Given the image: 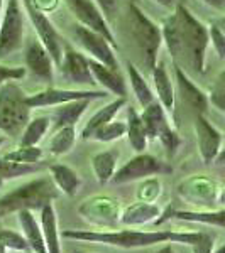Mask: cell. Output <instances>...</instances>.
Wrapping results in <instances>:
<instances>
[{
    "mask_svg": "<svg viewBox=\"0 0 225 253\" xmlns=\"http://www.w3.org/2000/svg\"><path fill=\"white\" fill-rule=\"evenodd\" d=\"M75 36H76V39H78V42L81 44V47L92 56V59H95L98 63L105 64V66H109L112 69L118 68L112 44H110L104 36H100L98 32L90 31L83 26L75 27Z\"/></svg>",
    "mask_w": 225,
    "mask_h": 253,
    "instance_id": "7c38bea8",
    "label": "cell"
},
{
    "mask_svg": "<svg viewBox=\"0 0 225 253\" xmlns=\"http://www.w3.org/2000/svg\"><path fill=\"white\" fill-rule=\"evenodd\" d=\"M0 186H2V179H0Z\"/></svg>",
    "mask_w": 225,
    "mask_h": 253,
    "instance_id": "816d5d0a",
    "label": "cell"
},
{
    "mask_svg": "<svg viewBox=\"0 0 225 253\" xmlns=\"http://www.w3.org/2000/svg\"><path fill=\"white\" fill-rule=\"evenodd\" d=\"M171 172V167L165 162L158 161L156 157L147 156V154H139L134 159H130L127 164H124L117 172H113L112 179L115 184H124V182L136 181V179L147 177L153 174H165Z\"/></svg>",
    "mask_w": 225,
    "mask_h": 253,
    "instance_id": "30bf717a",
    "label": "cell"
},
{
    "mask_svg": "<svg viewBox=\"0 0 225 253\" xmlns=\"http://www.w3.org/2000/svg\"><path fill=\"white\" fill-rule=\"evenodd\" d=\"M219 186L215 181L203 175H193V177L183 181L178 187V193L190 205L212 208L219 201Z\"/></svg>",
    "mask_w": 225,
    "mask_h": 253,
    "instance_id": "8fae6325",
    "label": "cell"
},
{
    "mask_svg": "<svg viewBox=\"0 0 225 253\" xmlns=\"http://www.w3.org/2000/svg\"><path fill=\"white\" fill-rule=\"evenodd\" d=\"M75 138H76L75 126L73 125L59 126L48 144L49 152H51L53 156H63V154H66L71 150L73 144H75Z\"/></svg>",
    "mask_w": 225,
    "mask_h": 253,
    "instance_id": "f546056e",
    "label": "cell"
},
{
    "mask_svg": "<svg viewBox=\"0 0 225 253\" xmlns=\"http://www.w3.org/2000/svg\"><path fill=\"white\" fill-rule=\"evenodd\" d=\"M2 144H3V138H2V137H0V145H2Z\"/></svg>",
    "mask_w": 225,
    "mask_h": 253,
    "instance_id": "c3c4849f",
    "label": "cell"
},
{
    "mask_svg": "<svg viewBox=\"0 0 225 253\" xmlns=\"http://www.w3.org/2000/svg\"><path fill=\"white\" fill-rule=\"evenodd\" d=\"M80 214L85 216L88 221L100 224V226H110L118 221L120 210L118 203L109 196H95L90 198L80 206Z\"/></svg>",
    "mask_w": 225,
    "mask_h": 253,
    "instance_id": "4fadbf2b",
    "label": "cell"
},
{
    "mask_svg": "<svg viewBox=\"0 0 225 253\" xmlns=\"http://www.w3.org/2000/svg\"><path fill=\"white\" fill-rule=\"evenodd\" d=\"M3 2H5V0H0V17H2V9H3Z\"/></svg>",
    "mask_w": 225,
    "mask_h": 253,
    "instance_id": "bcb514c9",
    "label": "cell"
},
{
    "mask_svg": "<svg viewBox=\"0 0 225 253\" xmlns=\"http://www.w3.org/2000/svg\"><path fill=\"white\" fill-rule=\"evenodd\" d=\"M125 135V124L122 122H109V124L102 125L100 128L93 133L92 138H95L98 142H112Z\"/></svg>",
    "mask_w": 225,
    "mask_h": 253,
    "instance_id": "e575fe53",
    "label": "cell"
},
{
    "mask_svg": "<svg viewBox=\"0 0 225 253\" xmlns=\"http://www.w3.org/2000/svg\"><path fill=\"white\" fill-rule=\"evenodd\" d=\"M0 243L5 248H10V250L15 252H26L29 248L22 236L10 230H0Z\"/></svg>",
    "mask_w": 225,
    "mask_h": 253,
    "instance_id": "8d00e7d4",
    "label": "cell"
},
{
    "mask_svg": "<svg viewBox=\"0 0 225 253\" xmlns=\"http://www.w3.org/2000/svg\"><path fill=\"white\" fill-rule=\"evenodd\" d=\"M22 3H24V9H26L27 17H29L32 26H34V31L38 32L41 44L46 47L53 63L59 66L61 59H63V51H64L61 36L58 34V31L55 29L51 20L44 15V12H41L38 7L34 5L32 0H22Z\"/></svg>",
    "mask_w": 225,
    "mask_h": 253,
    "instance_id": "52a82bcc",
    "label": "cell"
},
{
    "mask_svg": "<svg viewBox=\"0 0 225 253\" xmlns=\"http://www.w3.org/2000/svg\"><path fill=\"white\" fill-rule=\"evenodd\" d=\"M38 167H32V164H17L5 159H0V179H15L19 175H26L31 172H36Z\"/></svg>",
    "mask_w": 225,
    "mask_h": 253,
    "instance_id": "836d02e7",
    "label": "cell"
},
{
    "mask_svg": "<svg viewBox=\"0 0 225 253\" xmlns=\"http://www.w3.org/2000/svg\"><path fill=\"white\" fill-rule=\"evenodd\" d=\"M208 39H210L212 44H214L219 58H224V56H225V36L222 32V27H220V26H212V29L208 31Z\"/></svg>",
    "mask_w": 225,
    "mask_h": 253,
    "instance_id": "f35d334b",
    "label": "cell"
},
{
    "mask_svg": "<svg viewBox=\"0 0 225 253\" xmlns=\"http://www.w3.org/2000/svg\"><path fill=\"white\" fill-rule=\"evenodd\" d=\"M31 108L26 103V93L14 83L0 86V130L17 137L29 122Z\"/></svg>",
    "mask_w": 225,
    "mask_h": 253,
    "instance_id": "277c9868",
    "label": "cell"
},
{
    "mask_svg": "<svg viewBox=\"0 0 225 253\" xmlns=\"http://www.w3.org/2000/svg\"><path fill=\"white\" fill-rule=\"evenodd\" d=\"M195 132H196V140H198L200 156H202L205 164H212L220 152L222 133H220L202 113H200L195 120Z\"/></svg>",
    "mask_w": 225,
    "mask_h": 253,
    "instance_id": "5bb4252c",
    "label": "cell"
},
{
    "mask_svg": "<svg viewBox=\"0 0 225 253\" xmlns=\"http://www.w3.org/2000/svg\"><path fill=\"white\" fill-rule=\"evenodd\" d=\"M41 231H43L46 252L48 253H61L58 226H56V213H55V208H53L51 203L41 208Z\"/></svg>",
    "mask_w": 225,
    "mask_h": 253,
    "instance_id": "7402d4cb",
    "label": "cell"
},
{
    "mask_svg": "<svg viewBox=\"0 0 225 253\" xmlns=\"http://www.w3.org/2000/svg\"><path fill=\"white\" fill-rule=\"evenodd\" d=\"M207 3H210L212 7H215V9L219 10H224V5H225V0H205Z\"/></svg>",
    "mask_w": 225,
    "mask_h": 253,
    "instance_id": "7bdbcfd3",
    "label": "cell"
},
{
    "mask_svg": "<svg viewBox=\"0 0 225 253\" xmlns=\"http://www.w3.org/2000/svg\"><path fill=\"white\" fill-rule=\"evenodd\" d=\"M105 91H88V89H56L48 88L44 91L34 93V95H26V103L29 108H43V107H55V105H64L69 101L78 100H98L105 98Z\"/></svg>",
    "mask_w": 225,
    "mask_h": 253,
    "instance_id": "9c48e42d",
    "label": "cell"
},
{
    "mask_svg": "<svg viewBox=\"0 0 225 253\" xmlns=\"http://www.w3.org/2000/svg\"><path fill=\"white\" fill-rule=\"evenodd\" d=\"M34 2V5L38 7V9L41 10V12H46L49 10L51 12L53 9H56V5H58V0H32Z\"/></svg>",
    "mask_w": 225,
    "mask_h": 253,
    "instance_id": "b9f144b4",
    "label": "cell"
},
{
    "mask_svg": "<svg viewBox=\"0 0 225 253\" xmlns=\"http://www.w3.org/2000/svg\"><path fill=\"white\" fill-rule=\"evenodd\" d=\"M26 66L34 76L43 81H53L55 78V63L41 44V41H29L26 46Z\"/></svg>",
    "mask_w": 225,
    "mask_h": 253,
    "instance_id": "2e32d148",
    "label": "cell"
},
{
    "mask_svg": "<svg viewBox=\"0 0 225 253\" xmlns=\"http://www.w3.org/2000/svg\"><path fill=\"white\" fill-rule=\"evenodd\" d=\"M115 162H117V154L112 152V150L100 152L92 159L93 170H95V175L100 184H107L110 179H112L113 172H115Z\"/></svg>",
    "mask_w": 225,
    "mask_h": 253,
    "instance_id": "83f0119b",
    "label": "cell"
},
{
    "mask_svg": "<svg viewBox=\"0 0 225 253\" xmlns=\"http://www.w3.org/2000/svg\"><path fill=\"white\" fill-rule=\"evenodd\" d=\"M151 71H153V81H154V88H156L158 96H159V103H161V107L168 110V112H173L174 89H173V83H171V78H169V75H168L165 64L156 63Z\"/></svg>",
    "mask_w": 225,
    "mask_h": 253,
    "instance_id": "44dd1931",
    "label": "cell"
},
{
    "mask_svg": "<svg viewBox=\"0 0 225 253\" xmlns=\"http://www.w3.org/2000/svg\"><path fill=\"white\" fill-rule=\"evenodd\" d=\"M24 14L20 0H7L0 22V58L9 56L22 47Z\"/></svg>",
    "mask_w": 225,
    "mask_h": 253,
    "instance_id": "8992f818",
    "label": "cell"
},
{
    "mask_svg": "<svg viewBox=\"0 0 225 253\" xmlns=\"http://www.w3.org/2000/svg\"><path fill=\"white\" fill-rule=\"evenodd\" d=\"M158 216H161L158 206H154L153 203H136V205L125 208V211L120 214V221L127 226H137V224L151 223L154 219H158Z\"/></svg>",
    "mask_w": 225,
    "mask_h": 253,
    "instance_id": "603a6c76",
    "label": "cell"
},
{
    "mask_svg": "<svg viewBox=\"0 0 225 253\" xmlns=\"http://www.w3.org/2000/svg\"><path fill=\"white\" fill-rule=\"evenodd\" d=\"M156 3H159V5L166 7V9H171V7L176 5V0H154Z\"/></svg>",
    "mask_w": 225,
    "mask_h": 253,
    "instance_id": "ee69618b",
    "label": "cell"
},
{
    "mask_svg": "<svg viewBox=\"0 0 225 253\" xmlns=\"http://www.w3.org/2000/svg\"><path fill=\"white\" fill-rule=\"evenodd\" d=\"M5 250H7V248H5V247H3V245H2V243H0V253H5Z\"/></svg>",
    "mask_w": 225,
    "mask_h": 253,
    "instance_id": "7dc6e473",
    "label": "cell"
},
{
    "mask_svg": "<svg viewBox=\"0 0 225 253\" xmlns=\"http://www.w3.org/2000/svg\"><path fill=\"white\" fill-rule=\"evenodd\" d=\"M174 75H176L179 91H181L183 98L188 101V105L200 113L205 112L207 107H208V100H207L205 93H203L202 89L193 83V81L188 78V75L178 66V64H176V68H174Z\"/></svg>",
    "mask_w": 225,
    "mask_h": 253,
    "instance_id": "d6986e66",
    "label": "cell"
},
{
    "mask_svg": "<svg viewBox=\"0 0 225 253\" xmlns=\"http://www.w3.org/2000/svg\"><path fill=\"white\" fill-rule=\"evenodd\" d=\"M95 3L100 7L102 12H105L109 17H112V15L115 14V10H117L118 0H95Z\"/></svg>",
    "mask_w": 225,
    "mask_h": 253,
    "instance_id": "60d3db41",
    "label": "cell"
},
{
    "mask_svg": "<svg viewBox=\"0 0 225 253\" xmlns=\"http://www.w3.org/2000/svg\"><path fill=\"white\" fill-rule=\"evenodd\" d=\"M129 24H130V34L136 41L137 47L141 49L142 56L146 59V64L149 69L154 68L158 61V52L163 44L161 29L153 22L136 3L129 5Z\"/></svg>",
    "mask_w": 225,
    "mask_h": 253,
    "instance_id": "5b68a950",
    "label": "cell"
},
{
    "mask_svg": "<svg viewBox=\"0 0 225 253\" xmlns=\"http://www.w3.org/2000/svg\"><path fill=\"white\" fill-rule=\"evenodd\" d=\"M163 41L176 63H181L196 73H205L208 49V29L193 17L185 5H176L173 15L163 24Z\"/></svg>",
    "mask_w": 225,
    "mask_h": 253,
    "instance_id": "6da1fadb",
    "label": "cell"
},
{
    "mask_svg": "<svg viewBox=\"0 0 225 253\" xmlns=\"http://www.w3.org/2000/svg\"><path fill=\"white\" fill-rule=\"evenodd\" d=\"M48 128H49V118L46 117H39V118H34V120L27 122V125L24 126L20 145H26V147L38 145Z\"/></svg>",
    "mask_w": 225,
    "mask_h": 253,
    "instance_id": "1f68e13d",
    "label": "cell"
},
{
    "mask_svg": "<svg viewBox=\"0 0 225 253\" xmlns=\"http://www.w3.org/2000/svg\"><path fill=\"white\" fill-rule=\"evenodd\" d=\"M61 71H63L64 78L69 83L75 84H95L97 81L93 80L92 73L88 69V61L83 54L76 52L71 47H64L63 59L59 63Z\"/></svg>",
    "mask_w": 225,
    "mask_h": 253,
    "instance_id": "9a60e30c",
    "label": "cell"
},
{
    "mask_svg": "<svg viewBox=\"0 0 225 253\" xmlns=\"http://www.w3.org/2000/svg\"><path fill=\"white\" fill-rule=\"evenodd\" d=\"M64 238L78 240V242H92V243H105L122 248H141L151 247L156 243H186L193 247L198 243L202 233H178V231H76L66 230L63 233Z\"/></svg>",
    "mask_w": 225,
    "mask_h": 253,
    "instance_id": "7a4b0ae2",
    "label": "cell"
},
{
    "mask_svg": "<svg viewBox=\"0 0 225 253\" xmlns=\"http://www.w3.org/2000/svg\"><path fill=\"white\" fill-rule=\"evenodd\" d=\"M158 253H174L173 250H171V247H165V248H161Z\"/></svg>",
    "mask_w": 225,
    "mask_h": 253,
    "instance_id": "f6af8a7d",
    "label": "cell"
},
{
    "mask_svg": "<svg viewBox=\"0 0 225 253\" xmlns=\"http://www.w3.org/2000/svg\"><path fill=\"white\" fill-rule=\"evenodd\" d=\"M90 105V100H78V101H69V103L61 105V108L56 112V128L59 126H75L80 117Z\"/></svg>",
    "mask_w": 225,
    "mask_h": 253,
    "instance_id": "4316f807",
    "label": "cell"
},
{
    "mask_svg": "<svg viewBox=\"0 0 225 253\" xmlns=\"http://www.w3.org/2000/svg\"><path fill=\"white\" fill-rule=\"evenodd\" d=\"M217 253H224V248H220V250H219V252H217Z\"/></svg>",
    "mask_w": 225,
    "mask_h": 253,
    "instance_id": "681fc988",
    "label": "cell"
},
{
    "mask_svg": "<svg viewBox=\"0 0 225 253\" xmlns=\"http://www.w3.org/2000/svg\"><path fill=\"white\" fill-rule=\"evenodd\" d=\"M29 253H32V252H29Z\"/></svg>",
    "mask_w": 225,
    "mask_h": 253,
    "instance_id": "f5cc1de1",
    "label": "cell"
},
{
    "mask_svg": "<svg viewBox=\"0 0 225 253\" xmlns=\"http://www.w3.org/2000/svg\"><path fill=\"white\" fill-rule=\"evenodd\" d=\"M27 69L26 68H17V66H3L0 64V86L3 83H9V81L22 80L26 76Z\"/></svg>",
    "mask_w": 225,
    "mask_h": 253,
    "instance_id": "74e56055",
    "label": "cell"
},
{
    "mask_svg": "<svg viewBox=\"0 0 225 253\" xmlns=\"http://www.w3.org/2000/svg\"><path fill=\"white\" fill-rule=\"evenodd\" d=\"M124 105H125V98H118V100H113L112 103H109L107 107H104V108L98 110L95 115H93L88 120V124L85 125L83 132H81V137H83L85 140L92 138L93 133H95L102 125H105V124H109V122H112V118L117 115V112L122 107H124Z\"/></svg>",
    "mask_w": 225,
    "mask_h": 253,
    "instance_id": "cb8c5ba5",
    "label": "cell"
},
{
    "mask_svg": "<svg viewBox=\"0 0 225 253\" xmlns=\"http://www.w3.org/2000/svg\"><path fill=\"white\" fill-rule=\"evenodd\" d=\"M19 223L22 226L24 236H26V243L31 248L32 253H48L46 245H44L43 231H41L38 221H36L34 214L29 210H20L19 211Z\"/></svg>",
    "mask_w": 225,
    "mask_h": 253,
    "instance_id": "ffe728a7",
    "label": "cell"
},
{
    "mask_svg": "<svg viewBox=\"0 0 225 253\" xmlns=\"http://www.w3.org/2000/svg\"><path fill=\"white\" fill-rule=\"evenodd\" d=\"M127 73H129L130 84H132L134 95H136L139 105L144 108L149 103H153V101H154L153 89L149 88V84H147V81L144 80V76H142L141 73L137 71V68L134 66L132 63H127Z\"/></svg>",
    "mask_w": 225,
    "mask_h": 253,
    "instance_id": "f1b7e54d",
    "label": "cell"
},
{
    "mask_svg": "<svg viewBox=\"0 0 225 253\" xmlns=\"http://www.w3.org/2000/svg\"><path fill=\"white\" fill-rule=\"evenodd\" d=\"M41 157H43V150L38 145H20V149L9 152L3 159L10 162H17V164H34Z\"/></svg>",
    "mask_w": 225,
    "mask_h": 253,
    "instance_id": "d6a6232c",
    "label": "cell"
},
{
    "mask_svg": "<svg viewBox=\"0 0 225 253\" xmlns=\"http://www.w3.org/2000/svg\"><path fill=\"white\" fill-rule=\"evenodd\" d=\"M171 218L185 219V221H202L207 224H215L219 228H224L225 211H173Z\"/></svg>",
    "mask_w": 225,
    "mask_h": 253,
    "instance_id": "4dcf8cb0",
    "label": "cell"
},
{
    "mask_svg": "<svg viewBox=\"0 0 225 253\" xmlns=\"http://www.w3.org/2000/svg\"><path fill=\"white\" fill-rule=\"evenodd\" d=\"M49 170H51L53 181H55L56 187H59V189L68 196L76 194V191H78V187H80V177L76 175L75 170H71L68 166H63V164L51 166Z\"/></svg>",
    "mask_w": 225,
    "mask_h": 253,
    "instance_id": "d4e9b609",
    "label": "cell"
},
{
    "mask_svg": "<svg viewBox=\"0 0 225 253\" xmlns=\"http://www.w3.org/2000/svg\"><path fill=\"white\" fill-rule=\"evenodd\" d=\"M125 133L129 137V144L132 145V149L136 152H142L147 145V133L146 128L142 125L141 117L137 115V112L132 107L129 108V124L125 125Z\"/></svg>",
    "mask_w": 225,
    "mask_h": 253,
    "instance_id": "484cf974",
    "label": "cell"
},
{
    "mask_svg": "<svg viewBox=\"0 0 225 253\" xmlns=\"http://www.w3.org/2000/svg\"><path fill=\"white\" fill-rule=\"evenodd\" d=\"M66 3L69 10L73 12V15L81 22V26L93 32H98L112 46H117V41L113 38L112 31H110L107 19L104 17V12L95 3V0H66Z\"/></svg>",
    "mask_w": 225,
    "mask_h": 253,
    "instance_id": "ba28073f",
    "label": "cell"
},
{
    "mask_svg": "<svg viewBox=\"0 0 225 253\" xmlns=\"http://www.w3.org/2000/svg\"><path fill=\"white\" fill-rule=\"evenodd\" d=\"M161 194V182L158 179H147L137 189V198L142 203H154Z\"/></svg>",
    "mask_w": 225,
    "mask_h": 253,
    "instance_id": "d590c367",
    "label": "cell"
},
{
    "mask_svg": "<svg viewBox=\"0 0 225 253\" xmlns=\"http://www.w3.org/2000/svg\"><path fill=\"white\" fill-rule=\"evenodd\" d=\"M88 69L92 73L93 80H97L98 83L104 88H107L110 93L113 95H118L120 98H125L127 95V88H125V81L120 75L117 73V69H112L105 64L98 63L95 59H88Z\"/></svg>",
    "mask_w": 225,
    "mask_h": 253,
    "instance_id": "e0dca14e",
    "label": "cell"
},
{
    "mask_svg": "<svg viewBox=\"0 0 225 253\" xmlns=\"http://www.w3.org/2000/svg\"><path fill=\"white\" fill-rule=\"evenodd\" d=\"M73 253H87V252H73Z\"/></svg>",
    "mask_w": 225,
    "mask_h": 253,
    "instance_id": "f907efd6",
    "label": "cell"
},
{
    "mask_svg": "<svg viewBox=\"0 0 225 253\" xmlns=\"http://www.w3.org/2000/svg\"><path fill=\"white\" fill-rule=\"evenodd\" d=\"M212 248H214V240H212V236H208L207 233H202L198 243L193 245V253H212Z\"/></svg>",
    "mask_w": 225,
    "mask_h": 253,
    "instance_id": "ab89813d",
    "label": "cell"
},
{
    "mask_svg": "<svg viewBox=\"0 0 225 253\" xmlns=\"http://www.w3.org/2000/svg\"><path fill=\"white\" fill-rule=\"evenodd\" d=\"M58 196L56 186L49 179H38L17 187L0 198V216L20 210H41Z\"/></svg>",
    "mask_w": 225,
    "mask_h": 253,
    "instance_id": "3957f363",
    "label": "cell"
},
{
    "mask_svg": "<svg viewBox=\"0 0 225 253\" xmlns=\"http://www.w3.org/2000/svg\"><path fill=\"white\" fill-rule=\"evenodd\" d=\"M139 117H141V120H142V125H144V128H146L147 137H151V138H156V137L159 138L163 133H166L168 130L171 128L169 124H168L165 108H163L161 103H158V101H153V103L144 107V112Z\"/></svg>",
    "mask_w": 225,
    "mask_h": 253,
    "instance_id": "ac0fdd59",
    "label": "cell"
}]
</instances>
